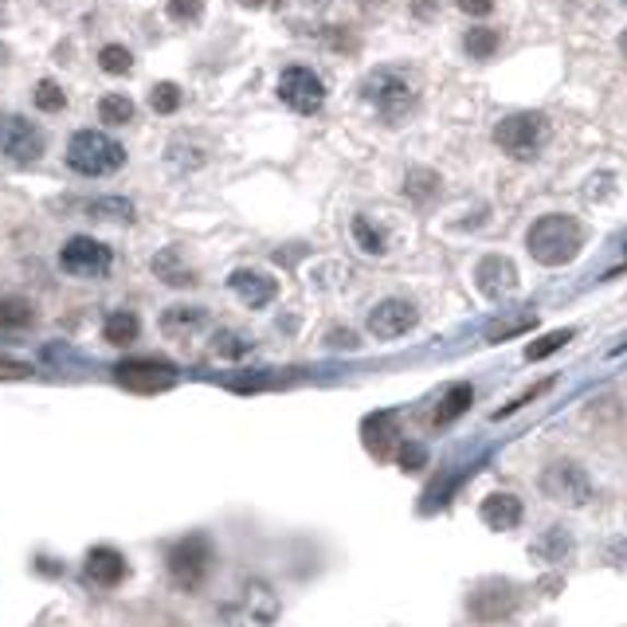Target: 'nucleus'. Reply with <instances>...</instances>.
Wrapping results in <instances>:
<instances>
[{
    "mask_svg": "<svg viewBox=\"0 0 627 627\" xmlns=\"http://www.w3.org/2000/svg\"><path fill=\"white\" fill-rule=\"evenodd\" d=\"M86 216H94V220H114V224H126V220H133V205L123 197H98L86 205Z\"/></svg>",
    "mask_w": 627,
    "mask_h": 627,
    "instance_id": "obj_22",
    "label": "nucleus"
},
{
    "mask_svg": "<svg viewBox=\"0 0 627 627\" xmlns=\"http://www.w3.org/2000/svg\"><path fill=\"white\" fill-rule=\"evenodd\" d=\"M619 4H627V0H619Z\"/></svg>",
    "mask_w": 627,
    "mask_h": 627,
    "instance_id": "obj_39",
    "label": "nucleus"
},
{
    "mask_svg": "<svg viewBox=\"0 0 627 627\" xmlns=\"http://www.w3.org/2000/svg\"><path fill=\"white\" fill-rule=\"evenodd\" d=\"M361 91H365V98L376 106V114L388 118V123H404L416 106L413 83H408L404 76H396V71H373Z\"/></svg>",
    "mask_w": 627,
    "mask_h": 627,
    "instance_id": "obj_3",
    "label": "nucleus"
},
{
    "mask_svg": "<svg viewBox=\"0 0 627 627\" xmlns=\"http://www.w3.org/2000/svg\"><path fill=\"white\" fill-rule=\"evenodd\" d=\"M495 141L510 158L534 161L545 146V118L542 114H510L495 126Z\"/></svg>",
    "mask_w": 627,
    "mask_h": 627,
    "instance_id": "obj_4",
    "label": "nucleus"
},
{
    "mask_svg": "<svg viewBox=\"0 0 627 627\" xmlns=\"http://www.w3.org/2000/svg\"><path fill=\"white\" fill-rule=\"evenodd\" d=\"M150 106L158 114H173L181 106V86L177 83H158V86H153V94H150Z\"/></svg>",
    "mask_w": 627,
    "mask_h": 627,
    "instance_id": "obj_30",
    "label": "nucleus"
},
{
    "mask_svg": "<svg viewBox=\"0 0 627 627\" xmlns=\"http://www.w3.org/2000/svg\"><path fill=\"white\" fill-rule=\"evenodd\" d=\"M423 460H428V455H423V448H416V443L400 448V467H404V471H420Z\"/></svg>",
    "mask_w": 627,
    "mask_h": 627,
    "instance_id": "obj_34",
    "label": "nucleus"
},
{
    "mask_svg": "<svg viewBox=\"0 0 627 627\" xmlns=\"http://www.w3.org/2000/svg\"><path fill=\"white\" fill-rule=\"evenodd\" d=\"M584 244V228L572 220V216H542L534 220L530 235H525V247L542 267H561L572 255L581 252Z\"/></svg>",
    "mask_w": 627,
    "mask_h": 627,
    "instance_id": "obj_1",
    "label": "nucleus"
},
{
    "mask_svg": "<svg viewBox=\"0 0 627 627\" xmlns=\"http://www.w3.org/2000/svg\"><path fill=\"white\" fill-rule=\"evenodd\" d=\"M200 326H205V310L200 306H173L161 314V329H165L169 337H188Z\"/></svg>",
    "mask_w": 627,
    "mask_h": 627,
    "instance_id": "obj_19",
    "label": "nucleus"
},
{
    "mask_svg": "<svg viewBox=\"0 0 627 627\" xmlns=\"http://www.w3.org/2000/svg\"><path fill=\"white\" fill-rule=\"evenodd\" d=\"M67 106V94L59 83H51V79H44V83L36 86V111L44 114H59Z\"/></svg>",
    "mask_w": 627,
    "mask_h": 627,
    "instance_id": "obj_27",
    "label": "nucleus"
},
{
    "mask_svg": "<svg viewBox=\"0 0 627 627\" xmlns=\"http://www.w3.org/2000/svg\"><path fill=\"white\" fill-rule=\"evenodd\" d=\"M440 193V181H436V173H428V169H413L408 173V197L413 200H428V197H436Z\"/></svg>",
    "mask_w": 627,
    "mask_h": 627,
    "instance_id": "obj_28",
    "label": "nucleus"
},
{
    "mask_svg": "<svg viewBox=\"0 0 627 627\" xmlns=\"http://www.w3.org/2000/svg\"><path fill=\"white\" fill-rule=\"evenodd\" d=\"M416 306L408 299H384L369 310V334L381 337V341H393V337H404L416 326Z\"/></svg>",
    "mask_w": 627,
    "mask_h": 627,
    "instance_id": "obj_11",
    "label": "nucleus"
},
{
    "mask_svg": "<svg viewBox=\"0 0 627 627\" xmlns=\"http://www.w3.org/2000/svg\"><path fill=\"white\" fill-rule=\"evenodd\" d=\"M228 287H232V294L244 306H271L275 299H279V282H275V275L267 271H255V267H240V271H232V279H228Z\"/></svg>",
    "mask_w": 627,
    "mask_h": 627,
    "instance_id": "obj_13",
    "label": "nucleus"
},
{
    "mask_svg": "<svg viewBox=\"0 0 627 627\" xmlns=\"http://www.w3.org/2000/svg\"><path fill=\"white\" fill-rule=\"evenodd\" d=\"M67 165L83 177H111L126 165L123 141L103 130H76L67 141Z\"/></svg>",
    "mask_w": 627,
    "mask_h": 627,
    "instance_id": "obj_2",
    "label": "nucleus"
},
{
    "mask_svg": "<svg viewBox=\"0 0 627 627\" xmlns=\"http://www.w3.org/2000/svg\"><path fill=\"white\" fill-rule=\"evenodd\" d=\"M353 240L361 244V252H369V255L388 252V232H384V228H376L369 216H353Z\"/></svg>",
    "mask_w": 627,
    "mask_h": 627,
    "instance_id": "obj_21",
    "label": "nucleus"
},
{
    "mask_svg": "<svg viewBox=\"0 0 627 627\" xmlns=\"http://www.w3.org/2000/svg\"><path fill=\"white\" fill-rule=\"evenodd\" d=\"M98 118H103L106 126L133 123V103L126 94H103V98H98Z\"/></svg>",
    "mask_w": 627,
    "mask_h": 627,
    "instance_id": "obj_23",
    "label": "nucleus"
},
{
    "mask_svg": "<svg viewBox=\"0 0 627 627\" xmlns=\"http://www.w3.org/2000/svg\"><path fill=\"white\" fill-rule=\"evenodd\" d=\"M0 381H32V365L12 361V357H0Z\"/></svg>",
    "mask_w": 627,
    "mask_h": 627,
    "instance_id": "obj_33",
    "label": "nucleus"
},
{
    "mask_svg": "<svg viewBox=\"0 0 627 627\" xmlns=\"http://www.w3.org/2000/svg\"><path fill=\"white\" fill-rule=\"evenodd\" d=\"M36 322V310L24 299H0V329H28Z\"/></svg>",
    "mask_w": 627,
    "mask_h": 627,
    "instance_id": "obj_24",
    "label": "nucleus"
},
{
    "mask_svg": "<svg viewBox=\"0 0 627 627\" xmlns=\"http://www.w3.org/2000/svg\"><path fill=\"white\" fill-rule=\"evenodd\" d=\"M44 130L20 114H0V158L16 161V165H32L44 158Z\"/></svg>",
    "mask_w": 627,
    "mask_h": 627,
    "instance_id": "obj_7",
    "label": "nucleus"
},
{
    "mask_svg": "<svg viewBox=\"0 0 627 627\" xmlns=\"http://www.w3.org/2000/svg\"><path fill=\"white\" fill-rule=\"evenodd\" d=\"M279 98L299 114H318L326 103V83L310 67H287L279 76Z\"/></svg>",
    "mask_w": 627,
    "mask_h": 627,
    "instance_id": "obj_9",
    "label": "nucleus"
},
{
    "mask_svg": "<svg viewBox=\"0 0 627 627\" xmlns=\"http://www.w3.org/2000/svg\"><path fill=\"white\" fill-rule=\"evenodd\" d=\"M169 16L177 24H197L205 16V0H169Z\"/></svg>",
    "mask_w": 627,
    "mask_h": 627,
    "instance_id": "obj_31",
    "label": "nucleus"
},
{
    "mask_svg": "<svg viewBox=\"0 0 627 627\" xmlns=\"http://www.w3.org/2000/svg\"><path fill=\"white\" fill-rule=\"evenodd\" d=\"M475 287L487 299H510L518 291V267L506 255H487L475 267Z\"/></svg>",
    "mask_w": 627,
    "mask_h": 627,
    "instance_id": "obj_12",
    "label": "nucleus"
},
{
    "mask_svg": "<svg viewBox=\"0 0 627 627\" xmlns=\"http://www.w3.org/2000/svg\"><path fill=\"white\" fill-rule=\"evenodd\" d=\"M569 337H572V329H557V334L542 337V341H534V346L525 349V361H542V357L557 353L561 346H569Z\"/></svg>",
    "mask_w": 627,
    "mask_h": 627,
    "instance_id": "obj_29",
    "label": "nucleus"
},
{
    "mask_svg": "<svg viewBox=\"0 0 627 627\" xmlns=\"http://www.w3.org/2000/svg\"><path fill=\"white\" fill-rule=\"evenodd\" d=\"M463 51H467L471 59H490L498 51V32L490 28H471L467 36H463Z\"/></svg>",
    "mask_w": 627,
    "mask_h": 627,
    "instance_id": "obj_25",
    "label": "nucleus"
},
{
    "mask_svg": "<svg viewBox=\"0 0 627 627\" xmlns=\"http://www.w3.org/2000/svg\"><path fill=\"white\" fill-rule=\"evenodd\" d=\"M153 275H158L161 282H169V287H193V282H197V275H193V267L185 263L181 247H165L161 255H153Z\"/></svg>",
    "mask_w": 627,
    "mask_h": 627,
    "instance_id": "obj_17",
    "label": "nucleus"
},
{
    "mask_svg": "<svg viewBox=\"0 0 627 627\" xmlns=\"http://www.w3.org/2000/svg\"><path fill=\"white\" fill-rule=\"evenodd\" d=\"M619 51H624V56H627V32H624V36H619Z\"/></svg>",
    "mask_w": 627,
    "mask_h": 627,
    "instance_id": "obj_38",
    "label": "nucleus"
},
{
    "mask_svg": "<svg viewBox=\"0 0 627 627\" xmlns=\"http://www.w3.org/2000/svg\"><path fill=\"white\" fill-rule=\"evenodd\" d=\"M114 381L123 384V388H130V393L153 396L177 384V369L169 365V361H158V357H133V361H123V365L114 369Z\"/></svg>",
    "mask_w": 627,
    "mask_h": 627,
    "instance_id": "obj_8",
    "label": "nucleus"
},
{
    "mask_svg": "<svg viewBox=\"0 0 627 627\" xmlns=\"http://www.w3.org/2000/svg\"><path fill=\"white\" fill-rule=\"evenodd\" d=\"M534 326V318H522V322H510V326H495L490 329V341H502L506 334H522V329Z\"/></svg>",
    "mask_w": 627,
    "mask_h": 627,
    "instance_id": "obj_35",
    "label": "nucleus"
},
{
    "mask_svg": "<svg viewBox=\"0 0 627 627\" xmlns=\"http://www.w3.org/2000/svg\"><path fill=\"white\" fill-rule=\"evenodd\" d=\"M126 557L118 549H111V545H98V549L86 553V577H91L98 589H114V584L126 581Z\"/></svg>",
    "mask_w": 627,
    "mask_h": 627,
    "instance_id": "obj_14",
    "label": "nucleus"
},
{
    "mask_svg": "<svg viewBox=\"0 0 627 627\" xmlns=\"http://www.w3.org/2000/svg\"><path fill=\"white\" fill-rule=\"evenodd\" d=\"M59 267L67 275H76V279H106L114 267V252L91 235H71L59 252Z\"/></svg>",
    "mask_w": 627,
    "mask_h": 627,
    "instance_id": "obj_6",
    "label": "nucleus"
},
{
    "mask_svg": "<svg viewBox=\"0 0 627 627\" xmlns=\"http://www.w3.org/2000/svg\"><path fill=\"white\" fill-rule=\"evenodd\" d=\"M208 565H212V545H208L205 534H193L169 549L165 569L177 589H200V581L208 577Z\"/></svg>",
    "mask_w": 627,
    "mask_h": 627,
    "instance_id": "obj_5",
    "label": "nucleus"
},
{
    "mask_svg": "<svg viewBox=\"0 0 627 627\" xmlns=\"http://www.w3.org/2000/svg\"><path fill=\"white\" fill-rule=\"evenodd\" d=\"M542 487L549 490L557 502H569V506H581V502H589V495H592V483H589V475H584L577 463H569V460H557L549 471L542 475Z\"/></svg>",
    "mask_w": 627,
    "mask_h": 627,
    "instance_id": "obj_10",
    "label": "nucleus"
},
{
    "mask_svg": "<svg viewBox=\"0 0 627 627\" xmlns=\"http://www.w3.org/2000/svg\"><path fill=\"white\" fill-rule=\"evenodd\" d=\"M471 400H475V388H471V384H455V388H448V396L436 404V416H431V423H436V428H448V423H455L471 408Z\"/></svg>",
    "mask_w": 627,
    "mask_h": 627,
    "instance_id": "obj_18",
    "label": "nucleus"
},
{
    "mask_svg": "<svg viewBox=\"0 0 627 627\" xmlns=\"http://www.w3.org/2000/svg\"><path fill=\"white\" fill-rule=\"evenodd\" d=\"M247 349H252V341H247V337H240V334H220V337H216V353H220V357H244Z\"/></svg>",
    "mask_w": 627,
    "mask_h": 627,
    "instance_id": "obj_32",
    "label": "nucleus"
},
{
    "mask_svg": "<svg viewBox=\"0 0 627 627\" xmlns=\"http://www.w3.org/2000/svg\"><path fill=\"white\" fill-rule=\"evenodd\" d=\"M98 67H103L106 76H126L133 67V56L123 44H106L103 51H98Z\"/></svg>",
    "mask_w": 627,
    "mask_h": 627,
    "instance_id": "obj_26",
    "label": "nucleus"
},
{
    "mask_svg": "<svg viewBox=\"0 0 627 627\" xmlns=\"http://www.w3.org/2000/svg\"><path fill=\"white\" fill-rule=\"evenodd\" d=\"M361 440H365V448L373 451L376 460H384V455H393L396 443H400V431H396V420L388 413H376L365 420V428H361Z\"/></svg>",
    "mask_w": 627,
    "mask_h": 627,
    "instance_id": "obj_16",
    "label": "nucleus"
},
{
    "mask_svg": "<svg viewBox=\"0 0 627 627\" xmlns=\"http://www.w3.org/2000/svg\"><path fill=\"white\" fill-rule=\"evenodd\" d=\"M478 510H483V522H487L490 530H498V534H506V530H514V525L522 522V502H518L514 495H506V490L487 495Z\"/></svg>",
    "mask_w": 627,
    "mask_h": 627,
    "instance_id": "obj_15",
    "label": "nucleus"
},
{
    "mask_svg": "<svg viewBox=\"0 0 627 627\" xmlns=\"http://www.w3.org/2000/svg\"><path fill=\"white\" fill-rule=\"evenodd\" d=\"M240 4H247V9H259L263 0H240Z\"/></svg>",
    "mask_w": 627,
    "mask_h": 627,
    "instance_id": "obj_37",
    "label": "nucleus"
},
{
    "mask_svg": "<svg viewBox=\"0 0 627 627\" xmlns=\"http://www.w3.org/2000/svg\"><path fill=\"white\" fill-rule=\"evenodd\" d=\"M138 334H141V322L130 310H114L111 318L103 322V337L111 346H130V341H138Z\"/></svg>",
    "mask_w": 627,
    "mask_h": 627,
    "instance_id": "obj_20",
    "label": "nucleus"
},
{
    "mask_svg": "<svg viewBox=\"0 0 627 627\" xmlns=\"http://www.w3.org/2000/svg\"><path fill=\"white\" fill-rule=\"evenodd\" d=\"M460 9L467 12V16H487V12L495 9V0H460Z\"/></svg>",
    "mask_w": 627,
    "mask_h": 627,
    "instance_id": "obj_36",
    "label": "nucleus"
}]
</instances>
